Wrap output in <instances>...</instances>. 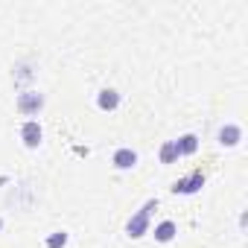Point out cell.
Instances as JSON below:
<instances>
[{
	"mask_svg": "<svg viewBox=\"0 0 248 248\" xmlns=\"http://www.w3.org/2000/svg\"><path fill=\"white\" fill-rule=\"evenodd\" d=\"M152 210H158V199H149L132 219H129V225H126V233L132 236V239H140V236H146L149 233V216H152Z\"/></svg>",
	"mask_w": 248,
	"mask_h": 248,
	"instance_id": "cell-1",
	"label": "cell"
},
{
	"mask_svg": "<svg viewBox=\"0 0 248 248\" xmlns=\"http://www.w3.org/2000/svg\"><path fill=\"white\" fill-rule=\"evenodd\" d=\"M41 108H44V96H41L38 91H24V93L18 96V111H21L24 117H35Z\"/></svg>",
	"mask_w": 248,
	"mask_h": 248,
	"instance_id": "cell-2",
	"label": "cell"
},
{
	"mask_svg": "<svg viewBox=\"0 0 248 248\" xmlns=\"http://www.w3.org/2000/svg\"><path fill=\"white\" fill-rule=\"evenodd\" d=\"M41 138H44V132H41V123L38 120H27L24 126H21V140H24L27 149H38Z\"/></svg>",
	"mask_w": 248,
	"mask_h": 248,
	"instance_id": "cell-3",
	"label": "cell"
},
{
	"mask_svg": "<svg viewBox=\"0 0 248 248\" xmlns=\"http://www.w3.org/2000/svg\"><path fill=\"white\" fill-rule=\"evenodd\" d=\"M202 184H204V175H202V172H193V175H187V178L175 181V184H172V193L193 196V193H199V190H202Z\"/></svg>",
	"mask_w": 248,
	"mask_h": 248,
	"instance_id": "cell-4",
	"label": "cell"
},
{
	"mask_svg": "<svg viewBox=\"0 0 248 248\" xmlns=\"http://www.w3.org/2000/svg\"><path fill=\"white\" fill-rule=\"evenodd\" d=\"M111 164H114L117 170H132V167L138 164V152H135V149H129V146H123V149H117V152H114Z\"/></svg>",
	"mask_w": 248,
	"mask_h": 248,
	"instance_id": "cell-5",
	"label": "cell"
},
{
	"mask_svg": "<svg viewBox=\"0 0 248 248\" xmlns=\"http://www.w3.org/2000/svg\"><path fill=\"white\" fill-rule=\"evenodd\" d=\"M216 138H219V143H222V146H236V143L242 140V129L236 126V123H228V126H222V129H219V135H216Z\"/></svg>",
	"mask_w": 248,
	"mask_h": 248,
	"instance_id": "cell-6",
	"label": "cell"
},
{
	"mask_svg": "<svg viewBox=\"0 0 248 248\" xmlns=\"http://www.w3.org/2000/svg\"><path fill=\"white\" fill-rule=\"evenodd\" d=\"M96 105H99L102 111H114V108L120 105V93H117L114 88H105V91H99V96H96Z\"/></svg>",
	"mask_w": 248,
	"mask_h": 248,
	"instance_id": "cell-7",
	"label": "cell"
},
{
	"mask_svg": "<svg viewBox=\"0 0 248 248\" xmlns=\"http://www.w3.org/2000/svg\"><path fill=\"white\" fill-rule=\"evenodd\" d=\"M175 233H178V228H175V222H170V219L155 228V239H158V242H172Z\"/></svg>",
	"mask_w": 248,
	"mask_h": 248,
	"instance_id": "cell-8",
	"label": "cell"
},
{
	"mask_svg": "<svg viewBox=\"0 0 248 248\" xmlns=\"http://www.w3.org/2000/svg\"><path fill=\"white\" fill-rule=\"evenodd\" d=\"M175 149H178V155H193L199 149V138L196 135H184L181 140H175Z\"/></svg>",
	"mask_w": 248,
	"mask_h": 248,
	"instance_id": "cell-9",
	"label": "cell"
},
{
	"mask_svg": "<svg viewBox=\"0 0 248 248\" xmlns=\"http://www.w3.org/2000/svg\"><path fill=\"white\" fill-rule=\"evenodd\" d=\"M175 158H181L178 149H175V140H167L161 146V164H175Z\"/></svg>",
	"mask_w": 248,
	"mask_h": 248,
	"instance_id": "cell-10",
	"label": "cell"
},
{
	"mask_svg": "<svg viewBox=\"0 0 248 248\" xmlns=\"http://www.w3.org/2000/svg\"><path fill=\"white\" fill-rule=\"evenodd\" d=\"M64 242H67V233H64V231H56V233L47 239V248H62Z\"/></svg>",
	"mask_w": 248,
	"mask_h": 248,
	"instance_id": "cell-11",
	"label": "cell"
},
{
	"mask_svg": "<svg viewBox=\"0 0 248 248\" xmlns=\"http://www.w3.org/2000/svg\"><path fill=\"white\" fill-rule=\"evenodd\" d=\"M0 231H3V219H0Z\"/></svg>",
	"mask_w": 248,
	"mask_h": 248,
	"instance_id": "cell-12",
	"label": "cell"
}]
</instances>
